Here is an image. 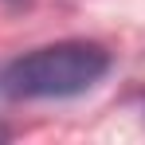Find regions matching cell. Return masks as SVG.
Listing matches in <instances>:
<instances>
[{
  "instance_id": "2",
  "label": "cell",
  "mask_w": 145,
  "mask_h": 145,
  "mask_svg": "<svg viewBox=\"0 0 145 145\" xmlns=\"http://www.w3.org/2000/svg\"><path fill=\"white\" fill-rule=\"evenodd\" d=\"M0 137H8V133H4V129H0Z\"/></svg>"
},
{
  "instance_id": "1",
  "label": "cell",
  "mask_w": 145,
  "mask_h": 145,
  "mask_svg": "<svg viewBox=\"0 0 145 145\" xmlns=\"http://www.w3.org/2000/svg\"><path fill=\"white\" fill-rule=\"evenodd\" d=\"M110 71V55L86 43V39H67L35 47L0 67V94L12 102H31V98H74L86 94L102 74Z\"/></svg>"
}]
</instances>
